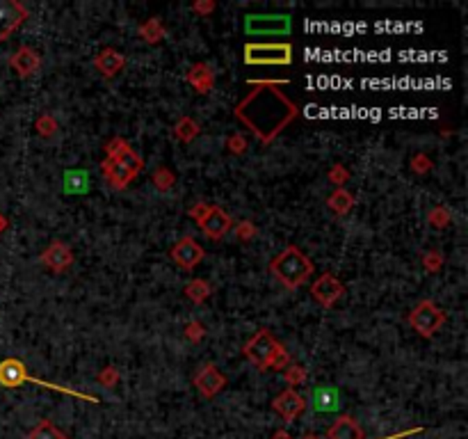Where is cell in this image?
I'll return each instance as SVG.
<instances>
[{
	"instance_id": "obj_3",
	"label": "cell",
	"mask_w": 468,
	"mask_h": 439,
	"mask_svg": "<svg viewBox=\"0 0 468 439\" xmlns=\"http://www.w3.org/2000/svg\"><path fill=\"white\" fill-rule=\"evenodd\" d=\"M245 357L260 370H265V368L281 370V368H288V362H290L286 348L281 346L268 329H260L256 336L247 341Z\"/></svg>"
},
{
	"instance_id": "obj_17",
	"label": "cell",
	"mask_w": 468,
	"mask_h": 439,
	"mask_svg": "<svg viewBox=\"0 0 468 439\" xmlns=\"http://www.w3.org/2000/svg\"><path fill=\"white\" fill-rule=\"evenodd\" d=\"M126 64V57L116 51V48H103V51L94 57V69L105 78L116 76Z\"/></svg>"
},
{
	"instance_id": "obj_34",
	"label": "cell",
	"mask_w": 468,
	"mask_h": 439,
	"mask_svg": "<svg viewBox=\"0 0 468 439\" xmlns=\"http://www.w3.org/2000/svg\"><path fill=\"white\" fill-rule=\"evenodd\" d=\"M242 144H245V142H242L240 138L229 140V149H233V151H242Z\"/></svg>"
},
{
	"instance_id": "obj_26",
	"label": "cell",
	"mask_w": 468,
	"mask_h": 439,
	"mask_svg": "<svg viewBox=\"0 0 468 439\" xmlns=\"http://www.w3.org/2000/svg\"><path fill=\"white\" fill-rule=\"evenodd\" d=\"M185 295H188L190 300H194V302H203V300H208L210 288H208L206 281L194 279V281H190L188 286H185Z\"/></svg>"
},
{
	"instance_id": "obj_29",
	"label": "cell",
	"mask_w": 468,
	"mask_h": 439,
	"mask_svg": "<svg viewBox=\"0 0 468 439\" xmlns=\"http://www.w3.org/2000/svg\"><path fill=\"white\" fill-rule=\"evenodd\" d=\"M37 129H39V133L44 135V138H51V135L57 131V124H55V119L53 117H48V115H44L42 119L37 122Z\"/></svg>"
},
{
	"instance_id": "obj_15",
	"label": "cell",
	"mask_w": 468,
	"mask_h": 439,
	"mask_svg": "<svg viewBox=\"0 0 468 439\" xmlns=\"http://www.w3.org/2000/svg\"><path fill=\"white\" fill-rule=\"evenodd\" d=\"M42 263L53 272H64L73 263V252H71L69 245H64L62 240H55L44 250Z\"/></svg>"
},
{
	"instance_id": "obj_6",
	"label": "cell",
	"mask_w": 468,
	"mask_h": 439,
	"mask_svg": "<svg viewBox=\"0 0 468 439\" xmlns=\"http://www.w3.org/2000/svg\"><path fill=\"white\" fill-rule=\"evenodd\" d=\"M292 30L288 14H247L245 33L249 37H286Z\"/></svg>"
},
{
	"instance_id": "obj_12",
	"label": "cell",
	"mask_w": 468,
	"mask_h": 439,
	"mask_svg": "<svg viewBox=\"0 0 468 439\" xmlns=\"http://www.w3.org/2000/svg\"><path fill=\"white\" fill-rule=\"evenodd\" d=\"M25 7L14 3V0H0V42H5L12 33L18 30V25L25 21Z\"/></svg>"
},
{
	"instance_id": "obj_36",
	"label": "cell",
	"mask_w": 468,
	"mask_h": 439,
	"mask_svg": "<svg viewBox=\"0 0 468 439\" xmlns=\"http://www.w3.org/2000/svg\"><path fill=\"white\" fill-rule=\"evenodd\" d=\"M7 227V220H5V216H0V231H3Z\"/></svg>"
},
{
	"instance_id": "obj_33",
	"label": "cell",
	"mask_w": 468,
	"mask_h": 439,
	"mask_svg": "<svg viewBox=\"0 0 468 439\" xmlns=\"http://www.w3.org/2000/svg\"><path fill=\"white\" fill-rule=\"evenodd\" d=\"M188 334L194 336V339H199V336H201V325H199V323H190V325H188Z\"/></svg>"
},
{
	"instance_id": "obj_4",
	"label": "cell",
	"mask_w": 468,
	"mask_h": 439,
	"mask_svg": "<svg viewBox=\"0 0 468 439\" xmlns=\"http://www.w3.org/2000/svg\"><path fill=\"white\" fill-rule=\"evenodd\" d=\"M0 385L12 389V387H21V385H39L44 389H55V392H62V394H69V396H76V398H85V401L90 403H99V398L96 396H87V394H80L76 392V389H69V387H60V385H51V382H44V380H37L28 373L25 364L21 359L16 357H7L0 362Z\"/></svg>"
},
{
	"instance_id": "obj_28",
	"label": "cell",
	"mask_w": 468,
	"mask_h": 439,
	"mask_svg": "<svg viewBox=\"0 0 468 439\" xmlns=\"http://www.w3.org/2000/svg\"><path fill=\"white\" fill-rule=\"evenodd\" d=\"M172 183H174V174L167 170V168H160V170H155L153 172V185L158 190H169L172 188Z\"/></svg>"
},
{
	"instance_id": "obj_23",
	"label": "cell",
	"mask_w": 468,
	"mask_h": 439,
	"mask_svg": "<svg viewBox=\"0 0 468 439\" xmlns=\"http://www.w3.org/2000/svg\"><path fill=\"white\" fill-rule=\"evenodd\" d=\"M327 204H329V209L334 211V213H338V216H343V213H347L349 209L354 206V199H352V194H349L347 190L338 188V190L327 199Z\"/></svg>"
},
{
	"instance_id": "obj_37",
	"label": "cell",
	"mask_w": 468,
	"mask_h": 439,
	"mask_svg": "<svg viewBox=\"0 0 468 439\" xmlns=\"http://www.w3.org/2000/svg\"><path fill=\"white\" fill-rule=\"evenodd\" d=\"M304 439H318V437H313V435H308V437H304Z\"/></svg>"
},
{
	"instance_id": "obj_13",
	"label": "cell",
	"mask_w": 468,
	"mask_h": 439,
	"mask_svg": "<svg viewBox=\"0 0 468 439\" xmlns=\"http://www.w3.org/2000/svg\"><path fill=\"white\" fill-rule=\"evenodd\" d=\"M272 407H275V412L284 418L286 423H292L306 409V401L295 389H286V392H281L275 401H272Z\"/></svg>"
},
{
	"instance_id": "obj_20",
	"label": "cell",
	"mask_w": 468,
	"mask_h": 439,
	"mask_svg": "<svg viewBox=\"0 0 468 439\" xmlns=\"http://www.w3.org/2000/svg\"><path fill=\"white\" fill-rule=\"evenodd\" d=\"M101 170L105 174V179H108L114 185V188H126V185H128L135 179V174L126 170L124 165L114 163V160H108V158L101 163Z\"/></svg>"
},
{
	"instance_id": "obj_30",
	"label": "cell",
	"mask_w": 468,
	"mask_h": 439,
	"mask_svg": "<svg viewBox=\"0 0 468 439\" xmlns=\"http://www.w3.org/2000/svg\"><path fill=\"white\" fill-rule=\"evenodd\" d=\"M236 236H238L240 240H251L253 236H256V227H253L249 220L240 222L238 227H236Z\"/></svg>"
},
{
	"instance_id": "obj_27",
	"label": "cell",
	"mask_w": 468,
	"mask_h": 439,
	"mask_svg": "<svg viewBox=\"0 0 468 439\" xmlns=\"http://www.w3.org/2000/svg\"><path fill=\"white\" fill-rule=\"evenodd\" d=\"M174 133H176L183 142H190L194 135L199 133V126H197V122H192V119H188V117H185V119L179 122L176 131H174Z\"/></svg>"
},
{
	"instance_id": "obj_21",
	"label": "cell",
	"mask_w": 468,
	"mask_h": 439,
	"mask_svg": "<svg viewBox=\"0 0 468 439\" xmlns=\"http://www.w3.org/2000/svg\"><path fill=\"white\" fill-rule=\"evenodd\" d=\"M188 81L199 94H208L215 87V76H212V71L206 64H194L188 74Z\"/></svg>"
},
{
	"instance_id": "obj_16",
	"label": "cell",
	"mask_w": 468,
	"mask_h": 439,
	"mask_svg": "<svg viewBox=\"0 0 468 439\" xmlns=\"http://www.w3.org/2000/svg\"><path fill=\"white\" fill-rule=\"evenodd\" d=\"M9 66H12L18 76H32L39 71V66H42V57H39V53L32 51V48L21 46L9 57Z\"/></svg>"
},
{
	"instance_id": "obj_18",
	"label": "cell",
	"mask_w": 468,
	"mask_h": 439,
	"mask_svg": "<svg viewBox=\"0 0 468 439\" xmlns=\"http://www.w3.org/2000/svg\"><path fill=\"white\" fill-rule=\"evenodd\" d=\"M311 403H313L316 412L327 414V412H338L340 409V394L336 387H316L311 394Z\"/></svg>"
},
{
	"instance_id": "obj_32",
	"label": "cell",
	"mask_w": 468,
	"mask_h": 439,
	"mask_svg": "<svg viewBox=\"0 0 468 439\" xmlns=\"http://www.w3.org/2000/svg\"><path fill=\"white\" fill-rule=\"evenodd\" d=\"M114 377H116V375H114V370H108V373H103V375H101V382H103L105 387H112V385H114Z\"/></svg>"
},
{
	"instance_id": "obj_7",
	"label": "cell",
	"mask_w": 468,
	"mask_h": 439,
	"mask_svg": "<svg viewBox=\"0 0 468 439\" xmlns=\"http://www.w3.org/2000/svg\"><path fill=\"white\" fill-rule=\"evenodd\" d=\"M443 323H445V314L434 305L432 300L418 302L412 314H409V325L425 339H432L436 332L443 327Z\"/></svg>"
},
{
	"instance_id": "obj_25",
	"label": "cell",
	"mask_w": 468,
	"mask_h": 439,
	"mask_svg": "<svg viewBox=\"0 0 468 439\" xmlns=\"http://www.w3.org/2000/svg\"><path fill=\"white\" fill-rule=\"evenodd\" d=\"M140 37L146 39L149 44H155V42H160V39L164 37V28L158 21H155V18H151V21H146L140 28Z\"/></svg>"
},
{
	"instance_id": "obj_10",
	"label": "cell",
	"mask_w": 468,
	"mask_h": 439,
	"mask_svg": "<svg viewBox=\"0 0 468 439\" xmlns=\"http://www.w3.org/2000/svg\"><path fill=\"white\" fill-rule=\"evenodd\" d=\"M203 257H206V252H203V247L192 236L181 238L176 245L172 247V259L174 263H179L183 270H194L203 261Z\"/></svg>"
},
{
	"instance_id": "obj_31",
	"label": "cell",
	"mask_w": 468,
	"mask_h": 439,
	"mask_svg": "<svg viewBox=\"0 0 468 439\" xmlns=\"http://www.w3.org/2000/svg\"><path fill=\"white\" fill-rule=\"evenodd\" d=\"M430 222L436 224V227H443V224H448L445 211H434V213H430Z\"/></svg>"
},
{
	"instance_id": "obj_1",
	"label": "cell",
	"mask_w": 468,
	"mask_h": 439,
	"mask_svg": "<svg viewBox=\"0 0 468 439\" xmlns=\"http://www.w3.org/2000/svg\"><path fill=\"white\" fill-rule=\"evenodd\" d=\"M236 117L258 135L260 142H270L295 119L297 105L272 85H263L236 105Z\"/></svg>"
},
{
	"instance_id": "obj_35",
	"label": "cell",
	"mask_w": 468,
	"mask_h": 439,
	"mask_svg": "<svg viewBox=\"0 0 468 439\" xmlns=\"http://www.w3.org/2000/svg\"><path fill=\"white\" fill-rule=\"evenodd\" d=\"M272 439H292V437H290L286 431H277V433H275V437H272Z\"/></svg>"
},
{
	"instance_id": "obj_19",
	"label": "cell",
	"mask_w": 468,
	"mask_h": 439,
	"mask_svg": "<svg viewBox=\"0 0 468 439\" xmlns=\"http://www.w3.org/2000/svg\"><path fill=\"white\" fill-rule=\"evenodd\" d=\"M327 439H364V431H361V426L354 421L352 416L343 414L329 426Z\"/></svg>"
},
{
	"instance_id": "obj_8",
	"label": "cell",
	"mask_w": 468,
	"mask_h": 439,
	"mask_svg": "<svg viewBox=\"0 0 468 439\" xmlns=\"http://www.w3.org/2000/svg\"><path fill=\"white\" fill-rule=\"evenodd\" d=\"M199 227L208 238L220 240L222 236H227V233L231 231L233 218L227 211H222L220 206H210V204H206V209H203V213L199 216Z\"/></svg>"
},
{
	"instance_id": "obj_9",
	"label": "cell",
	"mask_w": 468,
	"mask_h": 439,
	"mask_svg": "<svg viewBox=\"0 0 468 439\" xmlns=\"http://www.w3.org/2000/svg\"><path fill=\"white\" fill-rule=\"evenodd\" d=\"M343 293H345V286H343V281H340L336 275H331V272H325V275H320L316 281H313V286H311V295H313V300L318 302V305H323V307H334L336 302L343 298Z\"/></svg>"
},
{
	"instance_id": "obj_11",
	"label": "cell",
	"mask_w": 468,
	"mask_h": 439,
	"mask_svg": "<svg viewBox=\"0 0 468 439\" xmlns=\"http://www.w3.org/2000/svg\"><path fill=\"white\" fill-rule=\"evenodd\" d=\"M105 153H108V160H114V163L124 165V168L128 170V172H133L135 177H138L140 170H142V165H144V160L131 149L128 142L121 140V138L110 140L108 146H105Z\"/></svg>"
},
{
	"instance_id": "obj_22",
	"label": "cell",
	"mask_w": 468,
	"mask_h": 439,
	"mask_svg": "<svg viewBox=\"0 0 468 439\" xmlns=\"http://www.w3.org/2000/svg\"><path fill=\"white\" fill-rule=\"evenodd\" d=\"M64 192L66 194H85L90 192V172L69 170L64 172Z\"/></svg>"
},
{
	"instance_id": "obj_24",
	"label": "cell",
	"mask_w": 468,
	"mask_h": 439,
	"mask_svg": "<svg viewBox=\"0 0 468 439\" xmlns=\"http://www.w3.org/2000/svg\"><path fill=\"white\" fill-rule=\"evenodd\" d=\"M28 439H69V437H64L51 421H46L44 418V421H39L32 428V433L28 435Z\"/></svg>"
},
{
	"instance_id": "obj_2",
	"label": "cell",
	"mask_w": 468,
	"mask_h": 439,
	"mask_svg": "<svg viewBox=\"0 0 468 439\" xmlns=\"http://www.w3.org/2000/svg\"><path fill=\"white\" fill-rule=\"evenodd\" d=\"M270 272L286 288L295 291V288H299L301 284H304V281L311 275H313V261H311L299 247L290 245V247H286L284 252H279V254L272 259Z\"/></svg>"
},
{
	"instance_id": "obj_14",
	"label": "cell",
	"mask_w": 468,
	"mask_h": 439,
	"mask_svg": "<svg viewBox=\"0 0 468 439\" xmlns=\"http://www.w3.org/2000/svg\"><path fill=\"white\" fill-rule=\"evenodd\" d=\"M224 385H227V377H224V375L220 373V368L212 366V364H203V366L199 368V373L194 375V387L199 389L203 398L217 396L222 389H224Z\"/></svg>"
},
{
	"instance_id": "obj_5",
	"label": "cell",
	"mask_w": 468,
	"mask_h": 439,
	"mask_svg": "<svg viewBox=\"0 0 468 439\" xmlns=\"http://www.w3.org/2000/svg\"><path fill=\"white\" fill-rule=\"evenodd\" d=\"M245 62L253 66H286L292 62L290 44H247Z\"/></svg>"
}]
</instances>
